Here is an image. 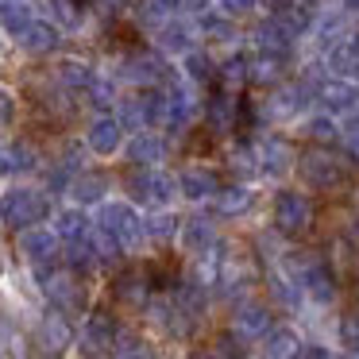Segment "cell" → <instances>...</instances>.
<instances>
[{"label": "cell", "mask_w": 359, "mask_h": 359, "mask_svg": "<svg viewBox=\"0 0 359 359\" xmlns=\"http://www.w3.org/2000/svg\"><path fill=\"white\" fill-rule=\"evenodd\" d=\"M317 104L325 112H332V116H348V112L359 109V81L355 78H336V74H328L325 81L317 86Z\"/></svg>", "instance_id": "29"}, {"label": "cell", "mask_w": 359, "mask_h": 359, "mask_svg": "<svg viewBox=\"0 0 359 359\" xmlns=\"http://www.w3.org/2000/svg\"><path fill=\"white\" fill-rule=\"evenodd\" d=\"M340 359H359V351H340Z\"/></svg>", "instance_id": "48"}, {"label": "cell", "mask_w": 359, "mask_h": 359, "mask_svg": "<svg viewBox=\"0 0 359 359\" xmlns=\"http://www.w3.org/2000/svg\"><path fill=\"white\" fill-rule=\"evenodd\" d=\"M217 8L224 12V16L240 20V24H248V20L263 16V0H217Z\"/></svg>", "instance_id": "40"}, {"label": "cell", "mask_w": 359, "mask_h": 359, "mask_svg": "<svg viewBox=\"0 0 359 359\" xmlns=\"http://www.w3.org/2000/svg\"><path fill=\"white\" fill-rule=\"evenodd\" d=\"M50 70H55V78L62 81L74 97H86V89L101 78L104 66H101V58H93V55H74V50H66V55H58L55 62H50Z\"/></svg>", "instance_id": "25"}, {"label": "cell", "mask_w": 359, "mask_h": 359, "mask_svg": "<svg viewBox=\"0 0 359 359\" xmlns=\"http://www.w3.org/2000/svg\"><path fill=\"white\" fill-rule=\"evenodd\" d=\"M116 189V182H112V174H104V170H97V166H89V170H81L78 178H74V186H70V194H66V201L70 205H81V209H101L109 197H116L112 194Z\"/></svg>", "instance_id": "28"}, {"label": "cell", "mask_w": 359, "mask_h": 359, "mask_svg": "<svg viewBox=\"0 0 359 359\" xmlns=\"http://www.w3.org/2000/svg\"><path fill=\"white\" fill-rule=\"evenodd\" d=\"M294 182L309 194H340L348 186V158L336 147H305L297 155Z\"/></svg>", "instance_id": "6"}, {"label": "cell", "mask_w": 359, "mask_h": 359, "mask_svg": "<svg viewBox=\"0 0 359 359\" xmlns=\"http://www.w3.org/2000/svg\"><path fill=\"white\" fill-rule=\"evenodd\" d=\"M340 124H344V143H340V147L348 151L351 163H359V109H355V112H348V116H344Z\"/></svg>", "instance_id": "42"}, {"label": "cell", "mask_w": 359, "mask_h": 359, "mask_svg": "<svg viewBox=\"0 0 359 359\" xmlns=\"http://www.w3.org/2000/svg\"><path fill=\"white\" fill-rule=\"evenodd\" d=\"M178 74L186 81H194L197 89H205V93H209V89L220 86V55L212 47H197L194 55H186L178 62Z\"/></svg>", "instance_id": "30"}, {"label": "cell", "mask_w": 359, "mask_h": 359, "mask_svg": "<svg viewBox=\"0 0 359 359\" xmlns=\"http://www.w3.org/2000/svg\"><path fill=\"white\" fill-rule=\"evenodd\" d=\"M151 47L163 50L166 58H174V62H182L186 55H194L197 47H205L201 43V32H197V24L186 16V12H174L170 20H166L163 27H158L155 35H151Z\"/></svg>", "instance_id": "20"}, {"label": "cell", "mask_w": 359, "mask_h": 359, "mask_svg": "<svg viewBox=\"0 0 359 359\" xmlns=\"http://www.w3.org/2000/svg\"><path fill=\"white\" fill-rule=\"evenodd\" d=\"M104 70L120 81L124 89H163L178 78V62L166 58L163 50L147 47H124V50H112V55L101 58Z\"/></svg>", "instance_id": "3"}, {"label": "cell", "mask_w": 359, "mask_h": 359, "mask_svg": "<svg viewBox=\"0 0 359 359\" xmlns=\"http://www.w3.org/2000/svg\"><path fill=\"white\" fill-rule=\"evenodd\" d=\"M43 16L39 0H0V24H4V43L20 39L35 20Z\"/></svg>", "instance_id": "35"}, {"label": "cell", "mask_w": 359, "mask_h": 359, "mask_svg": "<svg viewBox=\"0 0 359 359\" xmlns=\"http://www.w3.org/2000/svg\"><path fill=\"white\" fill-rule=\"evenodd\" d=\"M66 50H70V35H66L55 20H47V16L35 20L20 39L4 43L8 66L16 62V58H20V62H27V66H47V62H55L58 55H66Z\"/></svg>", "instance_id": "7"}, {"label": "cell", "mask_w": 359, "mask_h": 359, "mask_svg": "<svg viewBox=\"0 0 359 359\" xmlns=\"http://www.w3.org/2000/svg\"><path fill=\"white\" fill-rule=\"evenodd\" d=\"M112 294H116V302L132 305V309H140V313L147 309V302H151V290H147V278H143V274H120Z\"/></svg>", "instance_id": "38"}, {"label": "cell", "mask_w": 359, "mask_h": 359, "mask_svg": "<svg viewBox=\"0 0 359 359\" xmlns=\"http://www.w3.org/2000/svg\"><path fill=\"white\" fill-rule=\"evenodd\" d=\"M297 155L302 151L294 147L290 132H259V186L274 189V186H286L294 182V170H297Z\"/></svg>", "instance_id": "10"}, {"label": "cell", "mask_w": 359, "mask_h": 359, "mask_svg": "<svg viewBox=\"0 0 359 359\" xmlns=\"http://www.w3.org/2000/svg\"><path fill=\"white\" fill-rule=\"evenodd\" d=\"M355 205H359V186H355Z\"/></svg>", "instance_id": "49"}, {"label": "cell", "mask_w": 359, "mask_h": 359, "mask_svg": "<svg viewBox=\"0 0 359 359\" xmlns=\"http://www.w3.org/2000/svg\"><path fill=\"white\" fill-rule=\"evenodd\" d=\"M174 158V140L163 128H147V132H132L124 147V163L128 166H143V170H155V166H170Z\"/></svg>", "instance_id": "21"}, {"label": "cell", "mask_w": 359, "mask_h": 359, "mask_svg": "<svg viewBox=\"0 0 359 359\" xmlns=\"http://www.w3.org/2000/svg\"><path fill=\"white\" fill-rule=\"evenodd\" d=\"M116 344H120V325H116L112 313L89 309L86 317H81V325H78V351L81 355L101 359V355H109Z\"/></svg>", "instance_id": "22"}, {"label": "cell", "mask_w": 359, "mask_h": 359, "mask_svg": "<svg viewBox=\"0 0 359 359\" xmlns=\"http://www.w3.org/2000/svg\"><path fill=\"white\" fill-rule=\"evenodd\" d=\"M248 120V109H243V93H232V89L217 86L205 93V116H201V128L209 135H217L220 143L228 140V135H236Z\"/></svg>", "instance_id": "14"}, {"label": "cell", "mask_w": 359, "mask_h": 359, "mask_svg": "<svg viewBox=\"0 0 359 359\" xmlns=\"http://www.w3.org/2000/svg\"><path fill=\"white\" fill-rule=\"evenodd\" d=\"M259 186L255 182H224V189H220V197L209 205L212 212H217V220H248L251 212L259 209Z\"/></svg>", "instance_id": "26"}, {"label": "cell", "mask_w": 359, "mask_h": 359, "mask_svg": "<svg viewBox=\"0 0 359 359\" xmlns=\"http://www.w3.org/2000/svg\"><path fill=\"white\" fill-rule=\"evenodd\" d=\"M313 194L302 186H274L271 189V228L286 240H297L313 228Z\"/></svg>", "instance_id": "9"}, {"label": "cell", "mask_w": 359, "mask_h": 359, "mask_svg": "<svg viewBox=\"0 0 359 359\" xmlns=\"http://www.w3.org/2000/svg\"><path fill=\"white\" fill-rule=\"evenodd\" d=\"M302 359H340V351H336V348H328L325 340H305Z\"/></svg>", "instance_id": "43"}, {"label": "cell", "mask_w": 359, "mask_h": 359, "mask_svg": "<svg viewBox=\"0 0 359 359\" xmlns=\"http://www.w3.org/2000/svg\"><path fill=\"white\" fill-rule=\"evenodd\" d=\"M348 43H351V50L359 55V24H355V32H351V39H348Z\"/></svg>", "instance_id": "47"}, {"label": "cell", "mask_w": 359, "mask_h": 359, "mask_svg": "<svg viewBox=\"0 0 359 359\" xmlns=\"http://www.w3.org/2000/svg\"><path fill=\"white\" fill-rule=\"evenodd\" d=\"M58 209V197L50 194L43 182H4V194H0V217L4 228L12 236L24 232V228L47 224Z\"/></svg>", "instance_id": "4"}, {"label": "cell", "mask_w": 359, "mask_h": 359, "mask_svg": "<svg viewBox=\"0 0 359 359\" xmlns=\"http://www.w3.org/2000/svg\"><path fill=\"white\" fill-rule=\"evenodd\" d=\"M266 302L278 305L282 313H290V317H302L305 309H309V297H305L302 282L294 278V274H286L282 266H266Z\"/></svg>", "instance_id": "27"}, {"label": "cell", "mask_w": 359, "mask_h": 359, "mask_svg": "<svg viewBox=\"0 0 359 359\" xmlns=\"http://www.w3.org/2000/svg\"><path fill=\"white\" fill-rule=\"evenodd\" d=\"M20 93H16V86H4L0 89V124H4V135H12L20 128Z\"/></svg>", "instance_id": "39"}, {"label": "cell", "mask_w": 359, "mask_h": 359, "mask_svg": "<svg viewBox=\"0 0 359 359\" xmlns=\"http://www.w3.org/2000/svg\"><path fill=\"white\" fill-rule=\"evenodd\" d=\"M340 8H344V12H348V16L359 24V0H340Z\"/></svg>", "instance_id": "46"}, {"label": "cell", "mask_w": 359, "mask_h": 359, "mask_svg": "<svg viewBox=\"0 0 359 359\" xmlns=\"http://www.w3.org/2000/svg\"><path fill=\"white\" fill-rule=\"evenodd\" d=\"M50 228L62 236V243H78V240H86V236H93V212L81 209V205L62 201L55 209V217H50Z\"/></svg>", "instance_id": "33"}, {"label": "cell", "mask_w": 359, "mask_h": 359, "mask_svg": "<svg viewBox=\"0 0 359 359\" xmlns=\"http://www.w3.org/2000/svg\"><path fill=\"white\" fill-rule=\"evenodd\" d=\"M116 359H158L151 348H143V344H128V348L116 351Z\"/></svg>", "instance_id": "44"}, {"label": "cell", "mask_w": 359, "mask_h": 359, "mask_svg": "<svg viewBox=\"0 0 359 359\" xmlns=\"http://www.w3.org/2000/svg\"><path fill=\"white\" fill-rule=\"evenodd\" d=\"M62 236L47 224H35V228H24V232H16V255L24 259L27 271H50V266H62Z\"/></svg>", "instance_id": "15"}, {"label": "cell", "mask_w": 359, "mask_h": 359, "mask_svg": "<svg viewBox=\"0 0 359 359\" xmlns=\"http://www.w3.org/2000/svg\"><path fill=\"white\" fill-rule=\"evenodd\" d=\"M81 140H86L89 155L97 163H112V158H124V147H128V128L120 124L116 112H89L86 124L78 128Z\"/></svg>", "instance_id": "12"}, {"label": "cell", "mask_w": 359, "mask_h": 359, "mask_svg": "<svg viewBox=\"0 0 359 359\" xmlns=\"http://www.w3.org/2000/svg\"><path fill=\"white\" fill-rule=\"evenodd\" d=\"M224 240L220 236V220H217V212H201V209H194L186 220H182V236H178V251L186 259H201V255H209L217 243Z\"/></svg>", "instance_id": "24"}, {"label": "cell", "mask_w": 359, "mask_h": 359, "mask_svg": "<svg viewBox=\"0 0 359 359\" xmlns=\"http://www.w3.org/2000/svg\"><path fill=\"white\" fill-rule=\"evenodd\" d=\"M47 155L39 151V143L32 135H4V147H0V174L4 182H32L43 174Z\"/></svg>", "instance_id": "16"}, {"label": "cell", "mask_w": 359, "mask_h": 359, "mask_svg": "<svg viewBox=\"0 0 359 359\" xmlns=\"http://www.w3.org/2000/svg\"><path fill=\"white\" fill-rule=\"evenodd\" d=\"M351 32H355V20L340 8V0H328L325 8L317 12V20H313V32L305 39V55H325V50L348 43Z\"/></svg>", "instance_id": "17"}, {"label": "cell", "mask_w": 359, "mask_h": 359, "mask_svg": "<svg viewBox=\"0 0 359 359\" xmlns=\"http://www.w3.org/2000/svg\"><path fill=\"white\" fill-rule=\"evenodd\" d=\"M251 58L255 50L243 43V47L220 50V86L232 89V93H248L251 89Z\"/></svg>", "instance_id": "31"}, {"label": "cell", "mask_w": 359, "mask_h": 359, "mask_svg": "<svg viewBox=\"0 0 359 359\" xmlns=\"http://www.w3.org/2000/svg\"><path fill=\"white\" fill-rule=\"evenodd\" d=\"M251 359H266V355H251Z\"/></svg>", "instance_id": "50"}, {"label": "cell", "mask_w": 359, "mask_h": 359, "mask_svg": "<svg viewBox=\"0 0 359 359\" xmlns=\"http://www.w3.org/2000/svg\"><path fill=\"white\" fill-rule=\"evenodd\" d=\"M32 332H35V348H39L47 359H58L70 348H78V325H70V317L58 313V309H50V305L39 309Z\"/></svg>", "instance_id": "18"}, {"label": "cell", "mask_w": 359, "mask_h": 359, "mask_svg": "<svg viewBox=\"0 0 359 359\" xmlns=\"http://www.w3.org/2000/svg\"><path fill=\"white\" fill-rule=\"evenodd\" d=\"M201 116H205V89H197L194 81L178 78L166 86V124L163 132L170 135L174 143H182L186 135H194L201 128Z\"/></svg>", "instance_id": "8"}, {"label": "cell", "mask_w": 359, "mask_h": 359, "mask_svg": "<svg viewBox=\"0 0 359 359\" xmlns=\"http://www.w3.org/2000/svg\"><path fill=\"white\" fill-rule=\"evenodd\" d=\"M93 236L104 251V263L116 266L132 255L151 248L147 240V212L128 197H109L101 209H93Z\"/></svg>", "instance_id": "1"}, {"label": "cell", "mask_w": 359, "mask_h": 359, "mask_svg": "<svg viewBox=\"0 0 359 359\" xmlns=\"http://www.w3.org/2000/svg\"><path fill=\"white\" fill-rule=\"evenodd\" d=\"M147 212V240L151 248H178L182 236V212L178 209H143Z\"/></svg>", "instance_id": "36"}, {"label": "cell", "mask_w": 359, "mask_h": 359, "mask_svg": "<svg viewBox=\"0 0 359 359\" xmlns=\"http://www.w3.org/2000/svg\"><path fill=\"white\" fill-rule=\"evenodd\" d=\"M104 66V62H101ZM120 93H124V86H120L116 78H112L109 70H101V78L93 81V86L86 89V97H81V104H86L89 112H112L120 101Z\"/></svg>", "instance_id": "37"}, {"label": "cell", "mask_w": 359, "mask_h": 359, "mask_svg": "<svg viewBox=\"0 0 359 359\" xmlns=\"http://www.w3.org/2000/svg\"><path fill=\"white\" fill-rule=\"evenodd\" d=\"M128 132H147L166 124V86L163 89H124L112 109Z\"/></svg>", "instance_id": "11"}, {"label": "cell", "mask_w": 359, "mask_h": 359, "mask_svg": "<svg viewBox=\"0 0 359 359\" xmlns=\"http://www.w3.org/2000/svg\"><path fill=\"white\" fill-rule=\"evenodd\" d=\"M305 351V336L297 325H274L266 332V340L259 344V355L266 359H302Z\"/></svg>", "instance_id": "34"}, {"label": "cell", "mask_w": 359, "mask_h": 359, "mask_svg": "<svg viewBox=\"0 0 359 359\" xmlns=\"http://www.w3.org/2000/svg\"><path fill=\"white\" fill-rule=\"evenodd\" d=\"M228 328L236 336H243L248 344H263L266 332L274 328V305L263 302V297H243V302L232 305V317H228Z\"/></svg>", "instance_id": "23"}, {"label": "cell", "mask_w": 359, "mask_h": 359, "mask_svg": "<svg viewBox=\"0 0 359 359\" xmlns=\"http://www.w3.org/2000/svg\"><path fill=\"white\" fill-rule=\"evenodd\" d=\"M224 174L228 182H255L259 186V132L240 128L224 140Z\"/></svg>", "instance_id": "19"}, {"label": "cell", "mask_w": 359, "mask_h": 359, "mask_svg": "<svg viewBox=\"0 0 359 359\" xmlns=\"http://www.w3.org/2000/svg\"><path fill=\"white\" fill-rule=\"evenodd\" d=\"M120 189H124V197L135 201L140 209H178V201H182L178 166H155V170L132 166V170L120 178Z\"/></svg>", "instance_id": "5"}, {"label": "cell", "mask_w": 359, "mask_h": 359, "mask_svg": "<svg viewBox=\"0 0 359 359\" xmlns=\"http://www.w3.org/2000/svg\"><path fill=\"white\" fill-rule=\"evenodd\" d=\"M317 109H320L317 89H313L302 74H294V78L282 81V86L266 89V93H255V109H248V120H251L248 128L251 132H271V128H278V132H297V124L309 120Z\"/></svg>", "instance_id": "2"}, {"label": "cell", "mask_w": 359, "mask_h": 359, "mask_svg": "<svg viewBox=\"0 0 359 359\" xmlns=\"http://www.w3.org/2000/svg\"><path fill=\"white\" fill-rule=\"evenodd\" d=\"M294 135H302L309 147H340V143H344V124H340V116L317 109L309 120H302V124H297Z\"/></svg>", "instance_id": "32"}, {"label": "cell", "mask_w": 359, "mask_h": 359, "mask_svg": "<svg viewBox=\"0 0 359 359\" xmlns=\"http://www.w3.org/2000/svg\"><path fill=\"white\" fill-rule=\"evenodd\" d=\"M336 344L340 351H359V313H344L336 320Z\"/></svg>", "instance_id": "41"}, {"label": "cell", "mask_w": 359, "mask_h": 359, "mask_svg": "<svg viewBox=\"0 0 359 359\" xmlns=\"http://www.w3.org/2000/svg\"><path fill=\"white\" fill-rule=\"evenodd\" d=\"M178 189H182V205H189V209H209L220 197V189H224V170L217 163L189 158V163L178 166Z\"/></svg>", "instance_id": "13"}, {"label": "cell", "mask_w": 359, "mask_h": 359, "mask_svg": "<svg viewBox=\"0 0 359 359\" xmlns=\"http://www.w3.org/2000/svg\"><path fill=\"white\" fill-rule=\"evenodd\" d=\"M189 359H224V355H220L217 348H197V351H194V355H189Z\"/></svg>", "instance_id": "45"}]
</instances>
